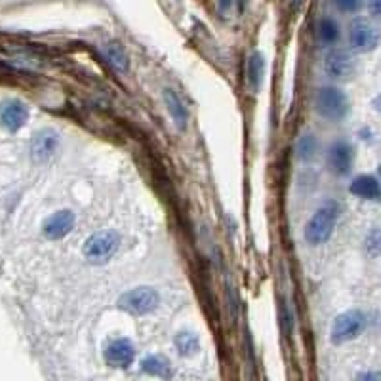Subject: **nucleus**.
I'll list each match as a JSON object with an SVG mask.
<instances>
[{
  "instance_id": "1",
  "label": "nucleus",
  "mask_w": 381,
  "mask_h": 381,
  "mask_svg": "<svg viewBox=\"0 0 381 381\" xmlns=\"http://www.w3.org/2000/svg\"><path fill=\"white\" fill-rule=\"evenodd\" d=\"M340 214L341 208L335 200H328L324 206H320L305 225L307 243L311 244V246H318V244L326 243L332 237V233H334V227L337 223Z\"/></svg>"
},
{
  "instance_id": "2",
  "label": "nucleus",
  "mask_w": 381,
  "mask_h": 381,
  "mask_svg": "<svg viewBox=\"0 0 381 381\" xmlns=\"http://www.w3.org/2000/svg\"><path fill=\"white\" fill-rule=\"evenodd\" d=\"M315 109H317L318 115L328 118V121H341L349 111V99L340 88L324 86L317 92Z\"/></svg>"
},
{
  "instance_id": "3",
  "label": "nucleus",
  "mask_w": 381,
  "mask_h": 381,
  "mask_svg": "<svg viewBox=\"0 0 381 381\" xmlns=\"http://www.w3.org/2000/svg\"><path fill=\"white\" fill-rule=\"evenodd\" d=\"M158 301H161V298H158V292L155 288L139 286V288H133L126 294H122L118 298V307L132 313V315H147L153 309H156Z\"/></svg>"
},
{
  "instance_id": "4",
  "label": "nucleus",
  "mask_w": 381,
  "mask_h": 381,
  "mask_svg": "<svg viewBox=\"0 0 381 381\" xmlns=\"http://www.w3.org/2000/svg\"><path fill=\"white\" fill-rule=\"evenodd\" d=\"M366 326V317L360 311H347L341 313L332 324L330 337L334 343H345L349 340H355Z\"/></svg>"
},
{
  "instance_id": "5",
  "label": "nucleus",
  "mask_w": 381,
  "mask_h": 381,
  "mask_svg": "<svg viewBox=\"0 0 381 381\" xmlns=\"http://www.w3.org/2000/svg\"><path fill=\"white\" fill-rule=\"evenodd\" d=\"M118 244H121V238H118L116 233L113 231L96 233V235H92V237L84 243V255H86L90 261L101 263V261L109 260L111 255L115 254L116 248H118Z\"/></svg>"
},
{
  "instance_id": "6",
  "label": "nucleus",
  "mask_w": 381,
  "mask_h": 381,
  "mask_svg": "<svg viewBox=\"0 0 381 381\" xmlns=\"http://www.w3.org/2000/svg\"><path fill=\"white\" fill-rule=\"evenodd\" d=\"M377 31L366 21V19H357L349 27V42L358 52H368L377 46Z\"/></svg>"
},
{
  "instance_id": "7",
  "label": "nucleus",
  "mask_w": 381,
  "mask_h": 381,
  "mask_svg": "<svg viewBox=\"0 0 381 381\" xmlns=\"http://www.w3.org/2000/svg\"><path fill=\"white\" fill-rule=\"evenodd\" d=\"M27 118L29 111L19 99H6L4 103H0V124L10 132H18L19 128H24Z\"/></svg>"
},
{
  "instance_id": "8",
  "label": "nucleus",
  "mask_w": 381,
  "mask_h": 381,
  "mask_svg": "<svg viewBox=\"0 0 381 381\" xmlns=\"http://www.w3.org/2000/svg\"><path fill=\"white\" fill-rule=\"evenodd\" d=\"M324 69L332 78H347L355 71V59L347 50H332L324 59Z\"/></svg>"
},
{
  "instance_id": "9",
  "label": "nucleus",
  "mask_w": 381,
  "mask_h": 381,
  "mask_svg": "<svg viewBox=\"0 0 381 381\" xmlns=\"http://www.w3.org/2000/svg\"><path fill=\"white\" fill-rule=\"evenodd\" d=\"M73 227H75V214L69 210H59L44 221L42 231L50 240H58V238H64Z\"/></svg>"
},
{
  "instance_id": "10",
  "label": "nucleus",
  "mask_w": 381,
  "mask_h": 381,
  "mask_svg": "<svg viewBox=\"0 0 381 381\" xmlns=\"http://www.w3.org/2000/svg\"><path fill=\"white\" fill-rule=\"evenodd\" d=\"M133 357H136V352L128 340L111 341L105 349V360L115 368H128L133 362Z\"/></svg>"
},
{
  "instance_id": "11",
  "label": "nucleus",
  "mask_w": 381,
  "mask_h": 381,
  "mask_svg": "<svg viewBox=\"0 0 381 381\" xmlns=\"http://www.w3.org/2000/svg\"><path fill=\"white\" fill-rule=\"evenodd\" d=\"M352 147L347 141L340 139V141H335L332 143L328 151V161L330 166L334 170L335 173H340V176H345V173L351 172L352 168Z\"/></svg>"
},
{
  "instance_id": "12",
  "label": "nucleus",
  "mask_w": 381,
  "mask_h": 381,
  "mask_svg": "<svg viewBox=\"0 0 381 381\" xmlns=\"http://www.w3.org/2000/svg\"><path fill=\"white\" fill-rule=\"evenodd\" d=\"M351 193L364 200H377L380 198V183L374 176H358L351 183Z\"/></svg>"
},
{
  "instance_id": "13",
  "label": "nucleus",
  "mask_w": 381,
  "mask_h": 381,
  "mask_svg": "<svg viewBox=\"0 0 381 381\" xmlns=\"http://www.w3.org/2000/svg\"><path fill=\"white\" fill-rule=\"evenodd\" d=\"M58 136L54 132H41L33 141L31 147V155L35 156L36 161H46L48 156L52 155L56 147H58Z\"/></svg>"
},
{
  "instance_id": "14",
  "label": "nucleus",
  "mask_w": 381,
  "mask_h": 381,
  "mask_svg": "<svg viewBox=\"0 0 381 381\" xmlns=\"http://www.w3.org/2000/svg\"><path fill=\"white\" fill-rule=\"evenodd\" d=\"M164 103H166L168 111H170V116L173 118V122L178 124L179 130H183L187 126V109L185 105L181 103V99L172 92V90H164Z\"/></svg>"
},
{
  "instance_id": "15",
  "label": "nucleus",
  "mask_w": 381,
  "mask_h": 381,
  "mask_svg": "<svg viewBox=\"0 0 381 381\" xmlns=\"http://www.w3.org/2000/svg\"><path fill=\"white\" fill-rule=\"evenodd\" d=\"M317 36L322 44H334L341 36L340 24L332 18H322L317 25Z\"/></svg>"
},
{
  "instance_id": "16",
  "label": "nucleus",
  "mask_w": 381,
  "mask_h": 381,
  "mask_svg": "<svg viewBox=\"0 0 381 381\" xmlns=\"http://www.w3.org/2000/svg\"><path fill=\"white\" fill-rule=\"evenodd\" d=\"M103 54L107 61L111 64L113 69H116L118 73H126L128 71V56L124 52V48L121 44H116V42H111L107 46L103 48Z\"/></svg>"
},
{
  "instance_id": "17",
  "label": "nucleus",
  "mask_w": 381,
  "mask_h": 381,
  "mask_svg": "<svg viewBox=\"0 0 381 381\" xmlns=\"http://www.w3.org/2000/svg\"><path fill=\"white\" fill-rule=\"evenodd\" d=\"M141 368H143V372H147V374L156 375V377H164V380L172 375V366H170L164 358L155 357V355L143 358Z\"/></svg>"
},
{
  "instance_id": "18",
  "label": "nucleus",
  "mask_w": 381,
  "mask_h": 381,
  "mask_svg": "<svg viewBox=\"0 0 381 381\" xmlns=\"http://www.w3.org/2000/svg\"><path fill=\"white\" fill-rule=\"evenodd\" d=\"M246 76H248L250 86L258 88L263 78V56L260 52L252 54V58L248 59V67H246Z\"/></svg>"
},
{
  "instance_id": "19",
  "label": "nucleus",
  "mask_w": 381,
  "mask_h": 381,
  "mask_svg": "<svg viewBox=\"0 0 381 381\" xmlns=\"http://www.w3.org/2000/svg\"><path fill=\"white\" fill-rule=\"evenodd\" d=\"M176 347H178V351L181 352V355H195V352L198 351V347H200V343H198V337L195 334H190V332H179L178 335H176Z\"/></svg>"
},
{
  "instance_id": "20",
  "label": "nucleus",
  "mask_w": 381,
  "mask_h": 381,
  "mask_svg": "<svg viewBox=\"0 0 381 381\" xmlns=\"http://www.w3.org/2000/svg\"><path fill=\"white\" fill-rule=\"evenodd\" d=\"M315 149H317V141L313 136H307L300 141V156L301 158H311L315 155Z\"/></svg>"
},
{
  "instance_id": "21",
  "label": "nucleus",
  "mask_w": 381,
  "mask_h": 381,
  "mask_svg": "<svg viewBox=\"0 0 381 381\" xmlns=\"http://www.w3.org/2000/svg\"><path fill=\"white\" fill-rule=\"evenodd\" d=\"M334 4L337 10H341V12L351 14L357 12L358 8L362 6V0H334Z\"/></svg>"
},
{
  "instance_id": "22",
  "label": "nucleus",
  "mask_w": 381,
  "mask_h": 381,
  "mask_svg": "<svg viewBox=\"0 0 381 381\" xmlns=\"http://www.w3.org/2000/svg\"><path fill=\"white\" fill-rule=\"evenodd\" d=\"M366 250H368V254L372 255L380 254V231H377V229L370 233L368 238H366Z\"/></svg>"
},
{
  "instance_id": "23",
  "label": "nucleus",
  "mask_w": 381,
  "mask_h": 381,
  "mask_svg": "<svg viewBox=\"0 0 381 381\" xmlns=\"http://www.w3.org/2000/svg\"><path fill=\"white\" fill-rule=\"evenodd\" d=\"M283 326L286 328V332H290L292 326H294V318L290 317L288 305H286V303H283Z\"/></svg>"
},
{
  "instance_id": "24",
  "label": "nucleus",
  "mask_w": 381,
  "mask_h": 381,
  "mask_svg": "<svg viewBox=\"0 0 381 381\" xmlns=\"http://www.w3.org/2000/svg\"><path fill=\"white\" fill-rule=\"evenodd\" d=\"M358 381H380V374L377 372H364L358 375Z\"/></svg>"
},
{
  "instance_id": "25",
  "label": "nucleus",
  "mask_w": 381,
  "mask_h": 381,
  "mask_svg": "<svg viewBox=\"0 0 381 381\" xmlns=\"http://www.w3.org/2000/svg\"><path fill=\"white\" fill-rule=\"evenodd\" d=\"M368 4H370V12H372V16L377 18V16H380V0H368Z\"/></svg>"
}]
</instances>
